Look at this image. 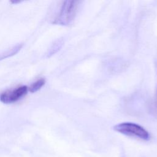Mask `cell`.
<instances>
[{
	"label": "cell",
	"mask_w": 157,
	"mask_h": 157,
	"mask_svg": "<svg viewBox=\"0 0 157 157\" xmlns=\"http://www.w3.org/2000/svg\"><path fill=\"white\" fill-rule=\"evenodd\" d=\"M78 1H65L63 2L59 11L54 19L53 23L68 25L74 20L78 8Z\"/></svg>",
	"instance_id": "cell-1"
},
{
	"label": "cell",
	"mask_w": 157,
	"mask_h": 157,
	"mask_svg": "<svg viewBox=\"0 0 157 157\" xmlns=\"http://www.w3.org/2000/svg\"><path fill=\"white\" fill-rule=\"evenodd\" d=\"M113 129L124 135L147 140L150 139L148 132L142 126L133 123L124 122L113 126Z\"/></svg>",
	"instance_id": "cell-2"
},
{
	"label": "cell",
	"mask_w": 157,
	"mask_h": 157,
	"mask_svg": "<svg viewBox=\"0 0 157 157\" xmlns=\"http://www.w3.org/2000/svg\"><path fill=\"white\" fill-rule=\"evenodd\" d=\"M28 88L26 85L18 86L15 88L8 90L0 94V101L4 104H12L20 100L28 92Z\"/></svg>",
	"instance_id": "cell-3"
},
{
	"label": "cell",
	"mask_w": 157,
	"mask_h": 157,
	"mask_svg": "<svg viewBox=\"0 0 157 157\" xmlns=\"http://www.w3.org/2000/svg\"><path fill=\"white\" fill-rule=\"evenodd\" d=\"M22 47H23V44H17L15 46L13 47L12 48L5 51L2 53L0 54V60L2 59L7 58L8 57H10L11 56L15 55V53H17L21 48Z\"/></svg>",
	"instance_id": "cell-4"
},
{
	"label": "cell",
	"mask_w": 157,
	"mask_h": 157,
	"mask_svg": "<svg viewBox=\"0 0 157 157\" xmlns=\"http://www.w3.org/2000/svg\"><path fill=\"white\" fill-rule=\"evenodd\" d=\"M45 83V80L43 78L37 80L36 82L33 83L31 86L28 88L29 91L31 93H35L39 91Z\"/></svg>",
	"instance_id": "cell-5"
}]
</instances>
